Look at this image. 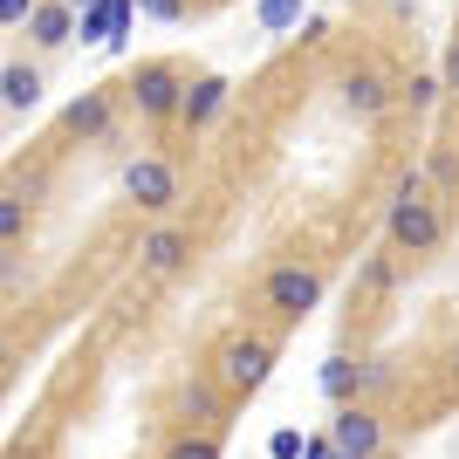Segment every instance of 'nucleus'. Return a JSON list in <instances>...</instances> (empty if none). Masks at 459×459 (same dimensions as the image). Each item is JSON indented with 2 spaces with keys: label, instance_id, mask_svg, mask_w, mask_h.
Returning <instances> with one entry per match:
<instances>
[{
  "label": "nucleus",
  "instance_id": "1",
  "mask_svg": "<svg viewBox=\"0 0 459 459\" xmlns=\"http://www.w3.org/2000/svg\"><path fill=\"white\" fill-rule=\"evenodd\" d=\"M391 240L411 254H432L439 247V212H432V199H425L419 186L398 192V206H391Z\"/></svg>",
  "mask_w": 459,
  "mask_h": 459
},
{
  "label": "nucleus",
  "instance_id": "2",
  "mask_svg": "<svg viewBox=\"0 0 459 459\" xmlns=\"http://www.w3.org/2000/svg\"><path fill=\"white\" fill-rule=\"evenodd\" d=\"M316 302H323L316 268H274L268 274V308H274V316H308Z\"/></svg>",
  "mask_w": 459,
  "mask_h": 459
},
{
  "label": "nucleus",
  "instance_id": "3",
  "mask_svg": "<svg viewBox=\"0 0 459 459\" xmlns=\"http://www.w3.org/2000/svg\"><path fill=\"white\" fill-rule=\"evenodd\" d=\"M124 192H131L137 206H172L178 199V178H172V165H165V158H131V165H124Z\"/></svg>",
  "mask_w": 459,
  "mask_h": 459
},
{
  "label": "nucleus",
  "instance_id": "4",
  "mask_svg": "<svg viewBox=\"0 0 459 459\" xmlns=\"http://www.w3.org/2000/svg\"><path fill=\"white\" fill-rule=\"evenodd\" d=\"M261 377H268V343H254V336H233V343L220 350V384H233V391H254Z\"/></svg>",
  "mask_w": 459,
  "mask_h": 459
},
{
  "label": "nucleus",
  "instance_id": "5",
  "mask_svg": "<svg viewBox=\"0 0 459 459\" xmlns=\"http://www.w3.org/2000/svg\"><path fill=\"white\" fill-rule=\"evenodd\" d=\"M178 96H186V82H178L165 62H144V69H137V110L144 117H172Z\"/></svg>",
  "mask_w": 459,
  "mask_h": 459
},
{
  "label": "nucleus",
  "instance_id": "6",
  "mask_svg": "<svg viewBox=\"0 0 459 459\" xmlns=\"http://www.w3.org/2000/svg\"><path fill=\"white\" fill-rule=\"evenodd\" d=\"M377 446H384V425L370 419V411H336V453L343 459H377Z\"/></svg>",
  "mask_w": 459,
  "mask_h": 459
},
{
  "label": "nucleus",
  "instance_id": "7",
  "mask_svg": "<svg viewBox=\"0 0 459 459\" xmlns=\"http://www.w3.org/2000/svg\"><path fill=\"white\" fill-rule=\"evenodd\" d=\"M220 103H227V82H220V76H199V82H186V96H178V117L199 131V124L220 117Z\"/></svg>",
  "mask_w": 459,
  "mask_h": 459
},
{
  "label": "nucleus",
  "instance_id": "8",
  "mask_svg": "<svg viewBox=\"0 0 459 459\" xmlns=\"http://www.w3.org/2000/svg\"><path fill=\"white\" fill-rule=\"evenodd\" d=\"M28 35H35L41 48H62V41L76 35V7H62V0H41L35 14H28Z\"/></svg>",
  "mask_w": 459,
  "mask_h": 459
},
{
  "label": "nucleus",
  "instance_id": "9",
  "mask_svg": "<svg viewBox=\"0 0 459 459\" xmlns=\"http://www.w3.org/2000/svg\"><path fill=\"white\" fill-rule=\"evenodd\" d=\"M0 96H7V110H35L41 103V69L7 62V69H0Z\"/></svg>",
  "mask_w": 459,
  "mask_h": 459
},
{
  "label": "nucleus",
  "instance_id": "10",
  "mask_svg": "<svg viewBox=\"0 0 459 459\" xmlns=\"http://www.w3.org/2000/svg\"><path fill=\"white\" fill-rule=\"evenodd\" d=\"M69 131H76V137H103V131H110V103H103V96H76V103H69Z\"/></svg>",
  "mask_w": 459,
  "mask_h": 459
},
{
  "label": "nucleus",
  "instance_id": "11",
  "mask_svg": "<svg viewBox=\"0 0 459 459\" xmlns=\"http://www.w3.org/2000/svg\"><path fill=\"white\" fill-rule=\"evenodd\" d=\"M254 21H261V35H288L302 21V0H254Z\"/></svg>",
  "mask_w": 459,
  "mask_h": 459
},
{
  "label": "nucleus",
  "instance_id": "12",
  "mask_svg": "<svg viewBox=\"0 0 459 459\" xmlns=\"http://www.w3.org/2000/svg\"><path fill=\"white\" fill-rule=\"evenodd\" d=\"M137 254H144V268H158V274H165V268H178V254H186V240H178V233H152V240H144Z\"/></svg>",
  "mask_w": 459,
  "mask_h": 459
},
{
  "label": "nucleus",
  "instance_id": "13",
  "mask_svg": "<svg viewBox=\"0 0 459 459\" xmlns=\"http://www.w3.org/2000/svg\"><path fill=\"white\" fill-rule=\"evenodd\" d=\"M350 110L377 117V110H384V82H377V76H350Z\"/></svg>",
  "mask_w": 459,
  "mask_h": 459
},
{
  "label": "nucleus",
  "instance_id": "14",
  "mask_svg": "<svg viewBox=\"0 0 459 459\" xmlns=\"http://www.w3.org/2000/svg\"><path fill=\"white\" fill-rule=\"evenodd\" d=\"M350 384H357V364H350V357H329V364H323V391H329V398H343Z\"/></svg>",
  "mask_w": 459,
  "mask_h": 459
},
{
  "label": "nucleus",
  "instance_id": "15",
  "mask_svg": "<svg viewBox=\"0 0 459 459\" xmlns=\"http://www.w3.org/2000/svg\"><path fill=\"white\" fill-rule=\"evenodd\" d=\"M21 227H28V206H21L14 192H0V240H14Z\"/></svg>",
  "mask_w": 459,
  "mask_h": 459
},
{
  "label": "nucleus",
  "instance_id": "16",
  "mask_svg": "<svg viewBox=\"0 0 459 459\" xmlns=\"http://www.w3.org/2000/svg\"><path fill=\"white\" fill-rule=\"evenodd\" d=\"M302 446H308L302 432H295V425H281V432L268 439V453H274V459H302Z\"/></svg>",
  "mask_w": 459,
  "mask_h": 459
},
{
  "label": "nucleus",
  "instance_id": "17",
  "mask_svg": "<svg viewBox=\"0 0 459 459\" xmlns=\"http://www.w3.org/2000/svg\"><path fill=\"white\" fill-rule=\"evenodd\" d=\"M172 459H220V439H178Z\"/></svg>",
  "mask_w": 459,
  "mask_h": 459
},
{
  "label": "nucleus",
  "instance_id": "18",
  "mask_svg": "<svg viewBox=\"0 0 459 459\" xmlns=\"http://www.w3.org/2000/svg\"><path fill=\"white\" fill-rule=\"evenodd\" d=\"M137 7H144V14H158V21H178V14H186V0H137Z\"/></svg>",
  "mask_w": 459,
  "mask_h": 459
},
{
  "label": "nucleus",
  "instance_id": "19",
  "mask_svg": "<svg viewBox=\"0 0 459 459\" xmlns=\"http://www.w3.org/2000/svg\"><path fill=\"white\" fill-rule=\"evenodd\" d=\"M35 14V0H0V21H28Z\"/></svg>",
  "mask_w": 459,
  "mask_h": 459
},
{
  "label": "nucleus",
  "instance_id": "20",
  "mask_svg": "<svg viewBox=\"0 0 459 459\" xmlns=\"http://www.w3.org/2000/svg\"><path fill=\"white\" fill-rule=\"evenodd\" d=\"M446 90H459V48L446 56Z\"/></svg>",
  "mask_w": 459,
  "mask_h": 459
},
{
  "label": "nucleus",
  "instance_id": "21",
  "mask_svg": "<svg viewBox=\"0 0 459 459\" xmlns=\"http://www.w3.org/2000/svg\"><path fill=\"white\" fill-rule=\"evenodd\" d=\"M62 7H90V0H62Z\"/></svg>",
  "mask_w": 459,
  "mask_h": 459
},
{
  "label": "nucleus",
  "instance_id": "22",
  "mask_svg": "<svg viewBox=\"0 0 459 459\" xmlns=\"http://www.w3.org/2000/svg\"><path fill=\"white\" fill-rule=\"evenodd\" d=\"M0 364H7V350H0Z\"/></svg>",
  "mask_w": 459,
  "mask_h": 459
},
{
  "label": "nucleus",
  "instance_id": "23",
  "mask_svg": "<svg viewBox=\"0 0 459 459\" xmlns=\"http://www.w3.org/2000/svg\"><path fill=\"white\" fill-rule=\"evenodd\" d=\"M0 69H7V62H0Z\"/></svg>",
  "mask_w": 459,
  "mask_h": 459
},
{
  "label": "nucleus",
  "instance_id": "24",
  "mask_svg": "<svg viewBox=\"0 0 459 459\" xmlns=\"http://www.w3.org/2000/svg\"><path fill=\"white\" fill-rule=\"evenodd\" d=\"M336 459H343V453H336Z\"/></svg>",
  "mask_w": 459,
  "mask_h": 459
}]
</instances>
